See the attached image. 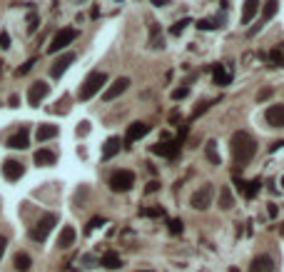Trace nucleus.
Returning a JSON list of instances; mask_svg holds the SVG:
<instances>
[{
	"mask_svg": "<svg viewBox=\"0 0 284 272\" xmlns=\"http://www.w3.org/2000/svg\"><path fill=\"white\" fill-rule=\"evenodd\" d=\"M229 148H232V160L237 167H245L249 165V160L257 155V140L254 135H249L247 130H237L229 140Z\"/></svg>",
	"mask_w": 284,
	"mask_h": 272,
	"instance_id": "f257e3e1",
	"label": "nucleus"
},
{
	"mask_svg": "<svg viewBox=\"0 0 284 272\" xmlns=\"http://www.w3.org/2000/svg\"><path fill=\"white\" fill-rule=\"evenodd\" d=\"M107 82V75L105 73H90L85 78V82H82V88H80V100H90V97H95L100 90H102V85Z\"/></svg>",
	"mask_w": 284,
	"mask_h": 272,
	"instance_id": "f03ea898",
	"label": "nucleus"
},
{
	"mask_svg": "<svg viewBox=\"0 0 284 272\" xmlns=\"http://www.w3.org/2000/svg\"><path fill=\"white\" fill-rule=\"evenodd\" d=\"M57 225V215L55 213H48V215H42L40 220H38V225L30 230V237L35 240V242H45L48 240V235H50V230Z\"/></svg>",
	"mask_w": 284,
	"mask_h": 272,
	"instance_id": "7ed1b4c3",
	"label": "nucleus"
},
{
	"mask_svg": "<svg viewBox=\"0 0 284 272\" xmlns=\"http://www.w3.org/2000/svg\"><path fill=\"white\" fill-rule=\"evenodd\" d=\"M133 182H135V175L130 170H115L110 175V180H107V185H110L113 193H127L133 190Z\"/></svg>",
	"mask_w": 284,
	"mask_h": 272,
	"instance_id": "20e7f679",
	"label": "nucleus"
},
{
	"mask_svg": "<svg viewBox=\"0 0 284 272\" xmlns=\"http://www.w3.org/2000/svg\"><path fill=\"white\" fill-rule=\"evenodd\" d=\"M75 38H77V30H75V28H62V30H57L55 38H53V43L48 45V53H60V50H65Z\"/></svg>",
	"mask_w": 284,
	"mask_h": 272,
	"instance_id": "39448f33",
	"label": "nucleus"
},
{
	"mask_svg": "<svg viewBox=\"0 0 284 272\" xmlns=\"http://www.w3.org/2000/svg\"><path fill=\"white\" fill-rule=\"evenodd\" d=\"M212 195H214V187L207 182V185H202V187H200V190H194V193H192L189 205L194 207V210H207L209 202H212Z\"/></svg>",
	"mask_w": 284,
	"mask_h": 272,
	"instance_id": "423d86ee",
	"label": "nucleus"
},
{
	"mask_svg": "<svg viewBox=\"0 0 284 272\" xmlns=\"http://www.w3.org/2000/svg\"><path fill=\"white\" fill-rule=\"evenodd\" d=\"M48 93H50V85H48V82H42V80H38V82H33L30 90H28V102H30V105H40V102L48 97Z\"/></svg>",
	"mask_w": 284,
	"mask_h": 272,
	"instance_id": "0eeeda50",
	"label": "nucleus"
},
{
	"mask_svg": "<svg viewBox=\"0 0 284 272\" xmlns=\"http://www.w3.org/2000/svg\"><path fill=\"white\" fill-rule=\"evenodd\" d=\"M147 133H150V125H147V122H142V120L133 122V125H130V128H127V135H125V142H127V148H130V145H133V142L142 140V137H145Z\"/></svg>",
	"mask_w": 284,
	"mask_h": 272,
	"instance_id": "6e6552de",
	"label": "nucleus"
},
{
	"mask_svg": "<svg viewBox=\"0 0 284 272\" xmlns=\"http://www.w3.org/2000/svg\"><path fill=\"white\" fill-rule=\"evenodd\" d=\"M3 175H5V180L15 182V180H20L25 175V167H23V162H18V160H5L3 162Z\"/></svg>",
	"mask_w": 284,
	"mask_h": 272,
	"instance_id": "1a4fd4ad",
	"label": "nucleus"
},
{
	"mask_svg": "<svg viewBox=\"0 0 284 272\" xmlns=\"http://www.w3.org/2000/svg\"><path fill=\"white\" fill-rule=\"evenodd\" d=\"M152 153H155V155H162V157H174V155H177L180 153V142L177 140H170V142H157V145H152V148H150Z\"/></svg>",
	"mask_w": 284,
	"mask_h": 272,
	"instance_id": "9d476101",
	"label": "nucleus"
},
{
	"mask_svg": "<svg viewBox=\"0 0 284 272\" xmlns=\"http://www.w3.org/2000/svg\"><path fill=\"white\" fill-rule=\"evenodd\" d=\"M75 62V53H65L62 58H57L55 62H53V68H50V75L53 78H62V73L68 70L70 65Z\"/></svg>",
	"mask_w": 284,
	"mask_h": 272,
	"instance_id": "9b49d317",
	"label": "nucleus"
},
{
	"mask_svg": "<svg viewBox=\"0 0 284 272\" xmlns=\"http://www.w3.org/2000/svg\"><path fill=\"white\" fill-rule=\"evenodd\" d=\"M127 88H130V78H117V80L113 82V85H110V88L105 90V100L110 102V100L120 97V95H122V93H125Z\"/></svg>",
	"mask_w": 284,
	"mask_h": 272,
	"instance_id": "f8f14e48",
	"label": "nucleus"
},
{
	"mask_svg": "<svg viewBox=\"0 0 284 272\" xmlns=\"http://www.w3.org/2000/svg\"><path fill=\"white\" fill-rule=\"evenodd\" d=\"M249 272H274V260L269 255H257L249 262Z\"/></svg>",
	"mask_w": 284,
	"mask_h": 272,
	"instance_id": "ddd939ff",
	"label": "nucleus"
},
{
	"mask_svg": "<svg viewBox=\"0 0 284 272\" xmlns=\"http://www.w3.org/2000/svg\"><path fill=\"white\" fill-rule=\"evenodd\" d=\"M265 120L272 128H284V105H272L267 113H265Z\"/></svg>",
	"mask_w": 284,
	"mask_h": 272,
	"instance_id": "4468645a",
	"label": "nucleus"
},
{
	"mask_svg": "<svg viewBox=\"0 0 284 272\" xmlns=\"http://www.w3.org/2000/svg\"><path fill=\"white\" fill-rule=\"evenodd\" d=\"M28 145H30V140H28V128H20L15 135L8 137V148H13V150H25Z\"/></svg>",
	"mask_w": 284,
	"mask_h": 272,
	"instance_id": "2eb2a0df",
	"label": "nucleus"
},
{
	"mask_svg": "<svg viewBox=\"0 0 284 272\" xmlns=\"http://www.w3.org/2000/svg\"><path fill=\"white\" fill-rule=\"evenodd\" d=\"M33 160H35L38 167H50V165H55L57 155H55L53 150H48V148H40V150L33 155Z\"/></svg>",
	"mask_w": 284,
	"mask_h": 272,
	"instance_id": "dca6fc26",
	"label": "nucleus"
},
{
	"mask_svg": "<svg viewBox=\"0 0 284 272\" xmlns=\"http://www.w3.org/2000/svg\"><path fill=\"white\" fill-rule=\"evenodd\" d=\"M120 145H122V140H120V137H110V140H105V145H102V160L115 157V155L120 153Z\"/></svg>",
	"mask_w": 284,
	"mask_h": 272,
	"instance_id": "f3484780",
	"label": "nucleus"
},
{
	"mask_svg": "<svg viewBox=\"0 0 284 272\" xmlns=\"http://www.w3.org/2000/svg\"><path fill=\"white\" fill-rule=\"evenodd\" d=\"M75 237H77V233L68 225V227H62V233H60V237H57V247L60 250H68L73 242H75Z\"/></svg>",
	"mask_w": 284,
	"mask_h": 272,
	"instance_id": "a211bd4d",
	"label": "nucleus"
},
{
	"mask_svg": "<svg viewBox=\"0 0 284 272\" xmlns=\"http://www.w3.org/2000/svg\"><path fill=\"white\" fill-rule=\"evenodd\" d=\"M237 185H239V190H242V195H245L247 200H252V197H257L262 182H259V180H249V182H242V180H239Z\"/></svg>",
	"mask_w": 284,
	"mask_h": 272,
	"instance_id": "6ab92c4d",
	"label": "nucleus"
},
{
	"mask_svg": "<svg viewBox=\"0 0 284 272\" xmlns=\"http://www.w3.org/2000/svg\"><path fill=\"white\" fill-rule=\"evenodd\" d=\"M257 10H259V0H245V8H242V23L245 25L249 23V20H254Z\"/></svg>",
	"mask_w": 284,
	"mask_h": 272,
	"instance_id": "aec40b11",
	"label": "nucleus"
},
{
	"mask_svg": "<svg viewBox=\"0 0 284 272\" xmlns=\"http://www.w3.org/2000/svg\"><path fill=\"white\" fill-rule=\"evenodd\" d=\"M212 78H214L217 85H229V82H232V73L225 70L222 65H214V68H212Z\"/></svg>",
	"mask_w": 284,
	"mask_h": 272,
	"instance_id": "412c9836",
	"label": "nucleus"
},
{
	"mask_svg": "<svg viewBox=\"0 0 284 272\" xmlns=\"http://www.w3.org/2000/svg\"><path fill=\"white\" fill-rule=\"evenodd\" d=\"M55 135H57V125H38V133H35L38 142H45Z\"/></svg>",
	"mask_w": 284,
	"mask_h": 272,
	"instance_id": "4be33fe9",
	"label": "nucleus"
},
{
	"mask_svg": "<svg viewBox=\"0 0 284 272\" xmlns=\"http://www.w3.org/2000/svg\"><path fill=\"white\" fill-rule=\"evenodd\" d=\"M13 265H15V270H18V272H28V270H30V265H33V260H30V255H28V253H18V255H15V260H13Z\"/></svg>",
	"mask_w": 284,
	"mask_h": 272,
	"instance_id": "5701e85b",
	"label": "nucleus"
},
{
	"mask_svg": "<svg viewBox=\"0 0 284 272\" xmlns=\"http://www.w3.org/2000/svg\"><path fill=\"white\" fill-rule=\"evenodd\" d=\"M220 207H222V210L234 207V195H232L229 187H222V190H220Z\"/></svg>",
	"mask_w": 284,
	"mask_h": 272,
	"instance_id": "b1692460",
	"label": "nucleus"
},
{
	"mask_svg": "<svg viewBox=\"0 0 284 272\" xmlns=\"http://www.w3.org/2000/svg\"><path fill=\"white\" fill-rule=\"evenodd\" d=\"M102 267H107V270H120V267H122V260H120L115 253H107V255L102 257Z\"/></svg>",
	"mask_w": 284,
	"mask_h": 272,
	"instance_id": "393cba45",
	"label": "nucleus"
},
{
	"mask_svg": "<svg viewBox=\"0 0 284 272\" xmlns=\"http://www.w3.org/2000/svg\"><path fill=\"white\" fill-rule=\"evenodd\" d=\"M207 157H209L212 165H220V155H217V142L214 140L207 142Z\"/></svg>",
	"mask_w": 284,
	"mask_h": 272,
	"instance_id": "a878e982",
	"label": "nucleus"
},
{
	"mask_svg": "<svg viewBox=\"0 0 284 272\" xmlns=\"http://www.w3.org/2000/svg\"><path fill=\"white\" fill-rule=\"evenodd\" d=\"M269 62L274 68H284V53L282 50H272L269 53Z\"/></svg>",
	"mask_w": 284,
	"mask_h": 272,
	"instance_id": "bb28decb",
	"label": "nucleus"
},
{
	"mask_svg": "<svg viewBox=\"0 0 284 272\" xmlns=\"http://www.w3.org/2000/svg\"><path fill=\"white\" fill-rule=\"evenodd\" d=\"M277 5H279L277 0H267V5H265V18H267V20L277 15Z\"/></svg>",
	"mask_w": 284,
	"mask_h": 272,
	"instance_id": "cd10ccee",
	"label": "nucleus"
},
{
	"mask_svg": "<svg viewBox=\"0 0 284 272\" xmlns=\"http://www.w3.org/2000/svg\"><path fill=\"white\" fill-rule=\"evenodd\" d=\"M217 23H220V20H214V18L209 20V18H205V20H200V25H197V28H200V30H214Z\"/></svg>",
	"mask_w": 284,
	"mask_h": 272,
	"instance_id": "c85d7f7f",
	"label": "nucleus"
},
{
	"mask_svg": "<svg viewBox=\"0 0 284 272\" xmlns=\"http://www.w3.org/2000/svg\"><path fill=\"white\" fill-rule=\"evenodd\" d=\"M167 230H170L172 235H182V220H170Z\"/></svg>",
	"mask_w": 284,
	"mask_h": 272,
	"instance_id": "c756f323",
	"label": "nucleus"
},
{
	"mask_svg": "<svg viewBox=\"0 0 284 272\" xmlns=\"http://www.w3.org/2000/svg\"><path fill=\"white\" fill-rule=\"evenodd\" d=\"M102 222H105L102 217H95V220H90V222H87V225H85V233H87V235H90V233H93V230H95V227H100Z\"/></svg>",
	"mask_w": 284,
	"mask_h": 272,
	"instance_id": "7c9ffc66",
	"label": "nucleus"
},
{
	"mask_svg": "<svg viewBox=\"0 0 284 272\" xmlns=\"http://www.w3.org/2000/svg\"><path fill=\"white\" fill-rule=\"evenodd\" d=\"M212 105H209V102H200V105L197 108H194V113H192V117H200V115H205L207 110H209Z\"/></svg>",
	"mask_w": 284,
	"mask_h": 272,
	"instance_id": "2f4dec72",
	"label": "nucleus"
},
{
	"mask_svg": "<svg viewBox=\"0 0 284 272\" xmlns=\"http://www.w3.org/2000/svg\"><path fill=\"white\" fill-rule=\"evenodd\" d=\"M145 217H162V210L160 207H147V210H142Z\"/></svg>",
	"mask_w": 284,
	"mask_h": 272,
	"instance_id": "473e14b6",
	"label": "nucleus"
},
{
	"mask_svg": "<svg viewBox=\"0 0 284 272\" xmlns=\"http://www.w3.org/2000/svg\"><path fill=\"white\" fill-rule=\"evenodd\" d=\"M187 93H189V88L182 85V88H177V90L172 93V97H174V100H182V97H187Z\"/></svg>",
	"mask_w": 284,
	"mask_h": 272,
	"instance_id": "72a5a7b5",
	"label": "nucleus"
},
{
	"mask_svg": "<svg viewBox=\"0 0 284 272\" xmlns=\"http://www.w3.org/2000/svg\"><path fill=\"white\" fill-rule=\"evenodd\" d=\"M33 65H35V58H33V60H28L25 65H20V68H18V75H25V73H30V70H33Z\"/></svg>",
	"mask_w": 284,
	"mask_h": 272,
	"instance_id": "f704fd0d",
	"label": "nucleus"
},
{
	"mask_svg": "<svg viewBox=\"0 0 284 272\" xmlns=\"http://www.w3.org/2000/svg\"><path fill=\"white\" fill-rule=\"evenodd\" d=\"M157 187H160V182H157V180H152V182H147L145 193H147V195H150V193H157Z\"/></svg>",
	"mask_w": 284,
	"mask_h": 272,
	"instance_id": "c9c22d12",
	"label": "nucleus"
},
{
	"mask_svg": "<svg viewBox=\"0 0 284 272\" xmlns=\"http://www.w3.org/2000/svg\"><path fill=\"white\" fill-rule=\"evenodd\" d=\"M185 25H189V23H187V20H180V23H177V25H174V28H172V35H180Z\"/></svg>",
	"mask_w": 284,
	"mask_h": 272,
	"instance_id": "e433bc0d",
	"label": "nucleus"
},
{
	"mask_svg": "<svg viewBox=\"0 0 284 272\" xmlns=\"http://www.w3.org/2000/svg\"><path fill=\"white\" fill-rule=\"evenodd\" d=\"M87 130H90V122H80V128H77V135H87Z\"/></svg>",
	"mask_w": 284,
	"mask_h": 272,
	"instance_id": "4c0bfd02",
	"label": "nucleus"
},
{
	"mask_svg": "<svg viewBox=\"0 0 284 272\" xmlns=\"http://www.w3.org/2000/svg\"><path fill=\"white\" fill-rule=\"evenodd\" d=\"M277 213H279L277 205H269V207H267V215H269V217H277Z\"/></svg>",
	"mask_w": 284,
	"mask_h": 272,
	"instance_id": "58836bf2",
	"label": "nucleus"
},
{
	"mask_svg": "<svg viewBox=\"0 0 284 272\" xmlns=\"http://www.w3.org/2000/svg\"><path fill=\"white\" fill-rule=\"evenodd\" d=\"M5 247H8V240H5V237H0V257H3V253H5Z\"/></svg>",
	"mask_w": 284,
	"mask_h": 272,
	"instance_id": "ea45409f",
	"label": "nucleus"
},
{
	"mask_svg": "<svg viewBox=\"0 0 284 272\" xmlns=\"http://www.w3.org/2000/svg\"><path fill=\"white\" fill-rule=\"evenodd\" d=\"M269 95H272V90H269V88H265V90L259 93V100H265V97H269Z\"/></svg>",
	"mask_w": 284,
	"mask_h": 272,
	"instance_id": "a19ab883",
	"label": "nucleus"
},
{
	"mask_svg": "<svg viewBox=\"0 0 284 272\" xmlns=\"http://www.w3.org/2000/svg\"><path fill=\"white\" fill-rule=\"evenodd\" d=\"M8 43H10V40H8V35H0V45H3V48H8Z\"/></svg>",
	"mask_w": 284,
	"mask_h": 272,
	"instance_id": "79ce46f5",
	"label": "nucleus"
},
{
	"mask_svg": "<svg viewBox=\"0 0 284 272\" xmlns=\"http://www.w3.org/2000/svg\"><path fill=\"white\" fill-rule=\"evenodd\" d=\"M18 102H20L18 95H10V108H18Z\"/></svg>",
	"mask_w": 284,
	"mask_h": 272,
	"instance_id": "37998d69",
	"label": "nucleus"
},
{
	"mask_svg": "<svg viewBox=\"0 0 284 272\" xmlns=\"http://www.w3.org/2000/svg\"><path fill=\"white\" fill-rule=\"evenodd\" d=\"M282 145H284V140H279V142H274V145H272V148H269V150L274 153V150H279V148H282Z\"/></svg>",
	"mask_w": 284,
	"mask_h": 272,
	"instance_id": "c03bdc74",
	"label": "nucleus"
},
{
	"mask_svg": "<svg viewBox=\"0 0 284 272\" xmlns=\"http://www.w3.org/2000/svg\"><path fill=\"white\" fill-rule=\"evenodd\" d=\"M137 272H152V270H137Z\"/></svg>",
	"mask_w": 284,
	"mask_h": 272,
	"instance_id": "a18cd8bd",
	"label": "nucleus"
},
{
	"mask_svg": "<svg viewBox=\"0 0 284 272\" xmlns=\"http://www.w3.org/2000/svg\"><path fill=\"white\" fill-rule=\"evenodd\" d=\"M282 187H284V177H282Z\"/></svg>",
	"mask_w": 284,
	"mask_h": 272,
	"instance_id": "49530a36",
	"label": "nucleus"
},
{
	"mask_svg": "<svg viewBox=\"0 0 284 272\" xmlns=\"http://www.w3.org/2000/svg\"><path fill=\"white\" fill-rule=\"evenodd\" d=\"M282 235H284V227H282Z\"/></svg>",
	"mask_w": 284,
	"mask_h": 272,
	"instance_id": "de8ad7c7",
	"label": "nucleus"
}]
</instances>
